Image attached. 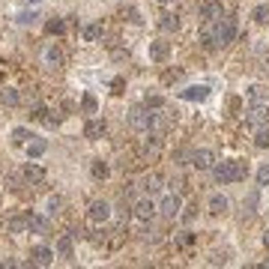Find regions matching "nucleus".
I'll return each mask as SVG.
<instances>
[{
	"mask_svg": "<svg viewBox=\"0 0 269 269\" xmlns=\"http://www.w3.org/2000/svg\"><path fill=\"white\" fill-rule=\"evenodd\" d=\"M245 174H249V168L242 161H218V164H213V179L218 185L239 182V179H245Z\"/></svg>",
	"mask_w": 269,
	"mask_h": 269,
	"instance_id": "nucleus-1",
	"label": "nucleus"
},
{
	"mask_svg": "<svg viewBox=\"0 0 269 269\" xmlns=\"http://www.w3.org/2000/svg\"><path fill=\"white\" fill-rule=\"evenodd\" d=\"M126 120H129V129H135V132H141V135L156 129V114H150V108H141V105L132 108Z\"/></svg>",
	"mask_w": 269,
	"mask_h": 269,
	"instance_id": "nucleus-2",
	"label": "nucleus"
},
{
	"mask_svg": "<svg viewBox=\"0 0 269 269\" xmlns=\"http://www.w3.org/2000/svg\"><path fill=\"white\" fill-rule=\"evenodd\" d=\"M236 33H239L236 15H221L215 21V42H218V45H231L233 39H236Z\"/></svg>",
	"mask_w": 269,
	"mask_h": 269,
	"instance_id": "nucleus-3",
	"label": "nucleus"
},
{
	"mask_svg": "<svg viewBox=\"0 0 269 269\" xmlns=\"http://www.w3.org/2000/svg\"><path fill=\"white\" fill-rule=\"evenodd\" d=\"M245 123L249 126H266L269 123V102H263V99H257V102H251L249 108H245Z\"/></svg>",
	"mask_w": 269,
	"mask_h": 269,
	"instance_id": "nucleus-4",
	"label": "nucleus"
},
{
	"mask_svg": "<svg viewBox=\"0 0 269 269\" xmlns=\"http://www.w3.org/2000/svg\"><path fill=\"white\" fill-rule=\"evenodd\" d=\"M132 213H135V218H138V221H153V215L159 213V206L153 203V197H150V195H143V197H138V200H135Z\"/></svg>",
	"mask_w": 269,
	"mask_h": 269,
	"instance_id": "nucleus-5",
	"label": "nucleus"
},
{
	"mask_svg": "<svg viewBox=\"0 0 269 269\" xmlns=\"http://www.w3.org/2000/svg\"><path fill=\"white\" fill-rule=\"evenodd\" d=\"M179 210H182V197H179L177 192H171V195L161 200V206H159V213L164 215V218H177Z\"/></svg>",
	"mask_w": 269,
	"mask_h": 269,
	"instance_id": "nucleus-6",
	"label": "nucleus"
},
{
	"mask_svg": "<svg viewBox=\"0 0 269 269\" xmlns=\"http://www.w3.org/2000/svg\"><path fill=\"white\" fill-rule=\"evenodd\" d=\"M87 215H90V221L102 224V221L111 218V203H108V200H93V203H90V210H87Z\"/></svg>",
	"mask_w": 269,
	"mask_h": 269,
	"instance_id": "nucleus-7",
	"label": "nucleus"
},
{
	"mask_svg": "<svg viewBox=\"0 0 269 269\" xmlns=\"http://www.w3.org/2000/svg\"><path fill=\"white\" fill-rule=\"evenodd\" d=\"M192 164H195L197 171H213L215 153L213 150H195V153H192Z\"/></svg>",
	"mask_w": 269,
	"mask_h": 269,
	"instance_id": "nucleus-8",
	"label": "nucleus"
},
{
	"mask_svg": "<svg viewBox=\"0 0 269 269\" xmlns=\"http://www.w3.org/2000/svg\"><path fill=\"white\" fill-rule=\"evenodd\" d=\"M221 15H224V12H221V3H218V0H206V3H200V9H197V18H203V21H218Z\"/></svg>",
	"mask_w": 269,
	"mask_h": 269,
	"instance_id": "nucleus-9",
	"label": "nucleus"
},
{
	"mask_svg": "<svg viewBox=\"0 0 269 269\" xmlns=\"http://www.w3.org/2000/svg\"><path fill=\"white\" fill-rule=\"evenodd\" d=\"M51 260H54V251L48 249V245L30 249V263H33V266H51Z\"/></svg>",
	"mask_w": 269,
	"mask_h": 269,
	"instance_id": "nucleus-10",
	"label": "nucleus"
},
{
	"mask_svg": "<svg viewBox=\"0 0 269 269\" xmlns=\"http://www.w3.org/2000/svg\"><path fill=\"white\" fill-rule=\"evenodd\" d=\"M42 60H45V66H48V69H60V66L66 63V57H63V51H60L57 45H48V48L42 51Z\"/></svg>",
	"mask_w": 269,
	"mask_h": 269,
	"instance_id": "nucleus-11",
	"label": "nucleus"
},
{
	"mask_svg": "<svg viewBox=\"0 0 269 269\" xmlns=\"http://www.w3.org/2000/svg\"><path fill=\"white\" fill-rule=\"evenodd\" d=\"M210 96V87H203V84H197V87H185L179 93V99H185V102H203Z\"/></svg>",
	"mask_w": 269,
	"mask_h": 269,
	"instance_id": "nucleus-12",
	"label": "nucleus"
},
{
	"mask_svg": "<svg viewBox=\"0 0 269 269\" xmlns=\"http://www.w3.org/2000/svg\"><path fill=\"white\" fill-rule=\"evenodd\" d=\"M168 54H171V45H168V42H161V39L150 42V60H156V63H164V60H168Z\"/></svg>",
	"mask_w": 269,
	"mask_h": 269,
	"instance_id": "nucleus-13",
	"label": "nucleus"
},
{
	"mask_svg": "<svg viewBox=\"0 0 269 269\" xmlns=\"http://www.w3.org/2000/svg\"><path fill=\"white\" fill-rule=\"evenodd\" d=\"M24 179H27L30 185H39V182H45V168H42V164H36V161H30V164L24 168Z\"/></svg>",
	"mask_w": 269,
	"mask_h": 269,
	"instance_id": "nucleus-14",
	"label": "nucleus"
},
{
	"mask_svg": "<svg viewBox=\"0 0 269 269\" xmlns=\"http://www.w3.org/2000/svg\"><path fill=\"white\" fill-rule=\"evenodd\" d=\"M102 135H105V120H87V126H84V138L99 141Z\"/></svg>",
	"mask_w": 269,
	"mask_h": 269,
	"instance_id": "nucleus-15",
	"label": "nucleus"
},
{
	"mask_svg": "<svg viewBox=\"0 0 269 269\" xmlns=\"http://www.w3.org/2000/svg\"><path fill=\"white\" fill-rule=\"evenodd\" d=\"M0 105H3V108H18V105H21V93L12 90V87L0 90Z\"/></svg>",
	"mask_w": 269,
	"mask_h": 269,
	"instance_id": "nucleus-16",
	"label": "nucleus"
},
{
	"mask_svg": "<svg viewBox=\"0 0 269 269\" xmlns=\"http://www.w3.org/2000/svg\"><path fill=\"white\" fill-rule=\"evenodd\" d=\"M159 30L161 33H177L179 30V18L174 15V12H164V15L159 18Z\"/></svg>",
	"mask_w": 269,
	"mask_h": 269,
	"instance_id": "nucleus-17",
	"label": "nucleus"
},
{
	"mask_svg": "<svg viewBox=\"0 0 269 269\" xmlns=\"http://www.w3.org/2000/svg\"><path fill=\"white\" fill-rule=\"evenodd\" d=\"M24 147H27V156H30V159H39V156H45L48 141H45V138H33V141H27Z\"/></svg>",
	"mask_w": 269,
	"mask_h": 269,
	"instance_id": "nucleus-18",
	"label": "nucleus"
},
{
	"mask_svg": "<svg viewBox=\"0 0 269 269\" xmlns=\"http://www.w3.org/2000/svg\"><path fill=\"white\" fill-rule=\"evenodd\" d=\"M6 231H9V233H24V231H30V224H27V215H12V218H6Z\"/></svg>",
	"mask_w": 269,
	"mask_h": 269,
	"instance_id": "nucleus-19",
	"label": "nucleus"
},
{
	"mask_svg": "<svg viewBox=\"0 0 269 269\" xmlns=\"http://www.w3.org/2000/svg\"><path fill=\"white\" fill-rule=\"evenodd\" d=\"M141 189H143V195H150V197H153V195H156V192L161 189V179L156 177V174H147V177L141 179Z\"/></svg>",
	"mask_w": 269,
	"mask_h": 269,
	"instance_id": "nucleus-20",
	"label": "nucleus"
},
{
	"mask_svg": "<svg viewBox=\"0 0 269 269\" xmlns=\"http://www.w3.org/2000/svg\"><path fill=\"white\" fill-rule=\"evenodd\" d=\"M227 206H231V203H227V197L224 195H213L210 197V213L213 215H224L227 213Z\"/></svg>",
	"mask_w": 269,
	"mask_h": 269,
	"instance_id": "nucleus-21",
	"label": "nucleus"
},
{
	"mask_svg": "<svg viewBox=\"0 0 269 269\" xmlns=\"http://www.w3.org/2000/svg\"><path fill=\"white\" fill-rule=\"evenodd\" d=\"M27 224L33 233H48V215H27Z\"/></svg>",
	"mask_w": 269,
	"mask_h": 269,
	"instance_id": "nucleus-22",
	"label": "nucleus"
},
{
	"mask_svg": "<svg viewBox=\"0 0 269 269\" xmlns=\"http://www.w3.org/2000/svg\"><path fill=\"white\" fill-rule=\"evenodd\" d=\"M200 42H203V48H206V51L218 48V42H215V27H210V24H206V27L200 30Z\"/></svg>",
	"mask_w": 269,
	"mask_h": 269,
	"instance_id": "nucleus-23",
	"label": "nucleus"
},
{
	"mask_svg": "<svg viewBox=\"0 0 269 269\" xmlns=\"http://www.w3.org/2000/svg\"><path fill=\"white\" fill-rule=\"evenodd\" d=\"M72 239H75L72 233H66V236L57 239V254H60V257H72Z\"/></svg>",
	"mask_w": 269,
	"mask_h": 269,
	"instance_id": "nucleus-24",
	"label": "nucleus"
},
{
	"mask_svg": "<svg viewBox=\"0 0 269 269\" xmlns=\"http://www.w3.org/2000/svg\"><path fill=\"white\" fill-rule=\"evenodd\" d=\"M254 147H257V150H266V147H269V123H266V126H257V135H254Z\"/></svg>",
	"mask_w": 269,
	"mask_h": 269,
	"instance_id": "nucleus-25",
	"label": "nucleus"
},
{
	"mask_svg": "<svg viewBox=\"0 0 269 269\" xmlns=\"http://www.w3.org/2000/svg\"><path fill=\"white\" fill-rule=\"evenodd\" d=\"M161 147V135L156 132H147V138H143V153H156Z\"/></svg>",
	"mask_w": 269,
	"mask_h": 269,
	"instance_id": "nucleus-26",
	"label": "nucleus"
},
{
	"mask_svg": "<svg viewBox=\"0 0 269 269\" xmlns=\"http://www.w3.org/2000/svg\"><path fill=\"white\" fill-rule=\"evenodd\" d=\"M81 36H84L87 42H99V39H102V24H87V27L81 30Z\"/></svg>",
	"mask_w": 269,
	"mask_h": 269,
	"instance_id": "nucleus-27",
	"label": "nucleus"
},
{
	"mask_svg": "<svg viewBox=\"0 0 269 269\" xmlns=\"http://www.w3.org/2000/svg\"><path fill=\"white\" fill-rule=\"evenodd\" d=\"M60 206H63V197H60V195H51L48 200H45V213H48V215H57V213H60Z\"/></svg>",
	"mask_w": 269,
	"mask_h": 269,
	"instance_id": "nucleus-28",
	"label": "nucleus"
},
{
	"mask_svg": "<svg viewBox=\"0 0 269 269\" xmlns=\"http://www.w3.org/2000/svg\"><path fill=\"white\" fill-rule=\"evenodd\" d=\"M45 30H48V33H66V21H60V18H51V21H48V24H45Z\"/></svg>",
	"mask_w": 269,
	"mask_h": 269,
	"instance_id": "nucleus-29",
	"label": "nucleus"
},
{
	"mask_svg": "<svg viewBox=\"0 0 269 269\" xmlns=\"http://www.w3.org/2000/svg\"><path fill=\"white\" fill-rule=\"evenodd\" d=\"M30 138H33V135H30V132H27L24 126H18V129H12V141H15V143H27Z\"/></svg>",
	"mask_w": 269,
	"mask_h": 269,
	"instance_id": "nucleus-30",
	"label": "nucleus"
},
{
	"mask_svg": "<svg viewBox=\"0 0 269 269\" xmlns=\"http://www.w3.org/2000/svg\"><path fill=\"white\" fill-rule=\"evenodd\" d=\"M81 108H84V111H87V114H96V96H93V93H84V99H81Z\"/></svg>",
	"mask_w": 269,
	"mask_h": 269,
	"instance_id": "nucleus-31",
	"label": "nucleus"
},
{
	"mask_svg": "<svg viewBox=\"0 0 269 269\" xmlns=\"http://www.w3.org/2000/svg\"><path fill=\"white\" fill-rule=\"evenodd\" d=\"M93 177H96V179H105V177H108V164H105L102 159L93 161Z\"/></svg>",
	"mask_w": 269,
	"mask_h": 269,
	"instance_id": "nucleus-32",
	"label": "nucleus"
},
{
	"mask_svg": "<svg viewBox=\"0 0 269 269\" xmlns=\"http://www.w3.org/2000/svg\"><path fill=\"white\" fill-rule=\"evenodd\" d=\"M245 93H249V99H251V102H257V99H263V93H266V90L260 87V84H251V87L245 90Z\"/></svg>",
	"mask_w": 269,
	"mask_h": 269,
	"instance_id": "nucleus-33",
	"label": "nucleus"
},
{
	"mask_svg": "<svg viewBox=\"0 0 269 269\" xmlns=\"http://www.w3.org/2000/svg\"><path fill=\"white\" fill-rule=\"evenodd\" d=\"M192 242H195V233H189V231H185V233H179V236H177V245H179V249H189Z\"/></svg>",
	"mask_w": 269,
	"mask_h": 269,
	"instance_id": "nucleus-34",
	"label": "nucleus"
},
{
	"mask_svg": "<svg viewBox=\"0 0 269 269\" xmlns=\"http://www.w3.org/2000/svg\"><path fill=\"white\" fill-rule=\"evenodd\" d=\"M257 185H269V164L257 168Z\"/></svg>",
	"mask_w": 269,
	"mask_h": 269,
	"instance_id": "nucleus-35",
	"label": "nucleus"
},
{
	"mask_svg": "<svg viewBox=\"0 0 269 269\" xmlns=\"http://www.w3.org/2000/svg\"><path fill=\"white\" fill-rule=\"evenodd\" d=\"M254 21H260V24H263V21H269V6H266V3L254 9Z\"/></svg>",
	"mask_w": 269,
	"mask_h": 269,
	"instance_id": "nucleus-36",
	"label": "nucleus"
},
{
	"mask_svg": "<svg viewBox=\"0 0 269 269\" xmlns=\"http://www.w3.org/2000/svg\"><path fill=\"white\" fill-rule=\"evenodd\" d=\"M254 206H257V192H251V195H249V200H245V213H242V215H251V213H254Z\"/></svg>",
	"mask_w": 269,
	"mask_h": 269,
	"instance_id": "nucleus-37",
	"label": "nucleus"
},
{
	"mask_svg": "<svg viewBox=\"0 0 269 269\" xmlns=\"http://www.w3.org/2000/svg\"><path fill=\"white\" fill-rule=\"evenodd\" d=\"M161 105H164L161 96H147V108H161Z\"/></svg>",
	"mask_w": 269,
	"mask_h": 269,
	"instance_id": "nucleus-38",
	"label": "nucleus"
},
{
	"mask_svg": "<svg viewBox=\"0 0 269 269\" xmlns=\"http://www.w3.org/2000/svg\"><path fill=\"white\" fill-rule=\"evenodd\" d=\"M33 18H36V12H21V15H18V24H33Z\"/></svg>",
	"mask_w": 269,
	"mask_h": 269,
	"instance_id": "nucleus-39",
	"label": "nucleus"
},
{
	"mask_svg": "<svg viewBox=\"0 0 269 269\" xmlns=\"http://www.w3.org/2000/svg\"><path fill=\"white\" fill-rule=\"evenodd\" d=\"M111 57H114V60L120 63V60H129V51H126V48H117V51L111 54Z\"/></svg>",
	"mask_w": 269,
	"mask_h": 269,
	"instance_id": "nucleus-40",
	"label": "nucleus"
},
{
	"mask_svg": "<svg viewBox=\"0 0 269 269\" xmlns=\"http://www.w3.org/2000/svg\"><path fill=\"white\" fill-rule=\"evenodd\" d=\"M182 185H185V179H182V177L171 179V189H174V192H177V195H179V189H182Z\"/></svg>",
	"mask_w": 269,
	"mask_h": 269,
	"instance_id": "nucleus-41",
	"label": "nucleus"
},
{
	"mask_svg": "<svg viewBox=\"0 0 269 269\" xmlns=\"http://www.w3.org/2000/svg\"><path fill=\"white\" fill-rule=\"evenodd\" d=\"M123 84H126L123 78H114V84H111V87H114V93H123Z\"/></svg>",
	"mask_w": 269,
	"mask_h": 269,
	"instance_id": "nucleus-42",
	"label": "nucleus"
},
{
	"mask_svg": "<svg viewBox=\"0 0 269 269\" xmlns=\"http://www.w3.org/2000/svg\"><path fill=\"white\" fill-rule=\"evenodd\" d=\"M129 18H132L135 24H141V15H138V9H129Z\"/></svg>",
	"mask_w": 269,
	"mask_h": 269,
	"instance_id": "nucleus-43",
	"label": "nucleus"
},
{
	"mask_svg": "<svg viewBox=\"0 0 269 269\" xmlns=\"http://www.w3.org/2000/svg\"><path fill=\"white\" fill-rule=\"evenodd\" d=\"M263 245H266V249H269V231L263 233Z\"/></svg>",
	"mask_w": 269,
	"mask_h": 269,
	"instance_id": "nucleus-44",
	"label": "nucleus"
},
{
	"mask_svg": "<svg viewBox=\"0 0 269 269\" xmlns=\"http://www.w3.org/2000/svg\"><path fill=\"white\" fill-rule=\"evenodd\" d=\"M24 3H39V0H24Z\"/></svg>",
	"mask_w": 269,
	"mask_h": 269,
	"instance_id": "nucleus-45",
	"label": "nucleus"
},
{
	"mask_svg": "<svg viewBox=\"0 0 269 269\" xmlns=\"http://www.w3.org/2000/svg\"><path fill=\"white\" fill-rule=\"evenodd\" d=\"M159 3H171V0H159Z\"/></svg>",
	"mask_w": 269,
	"mask_h": 269,
	"instance_id": "nucleus-46",
	"label": "nucleus"
}]
</instances>
